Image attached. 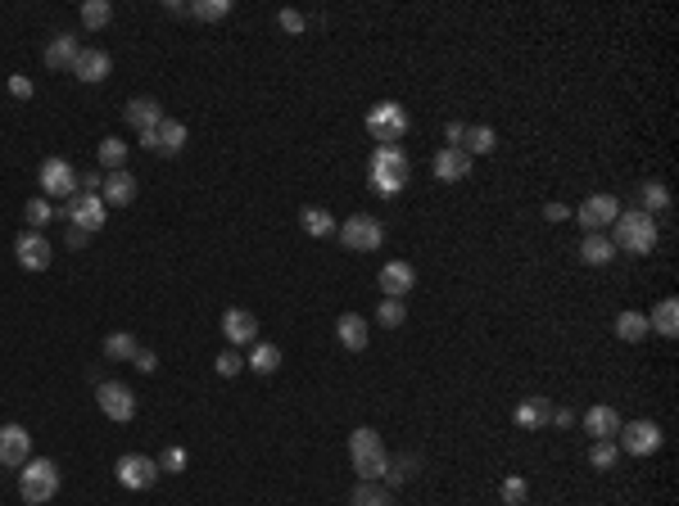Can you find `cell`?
I'll return each instance as SVG.
<instances>
[{
	"label": "cell",
	"mask_w": 679,
	"mask_h": 506,
	"mask_svg": "<svg viewBox=\"0 0 679 506\" xmlns=\"http://www.w3.org/2000/svg\"><path fill=\"white\" fill-rule=\"evenodd\" d=\"M616 258V244L598 231V235H589L585 244H580V263H589V267H607Z\"/></svg>",
	"instance_id": "obj_27"
},
{
	"label": "cell",
	"mask_w": 679,
	"mask_h": 506,
	"mask_svg": "<svg viewBox=\"0 0 679 506\" xmlns=\"http://www.w3.org/2000/svg\"><path fill=\"white\" fill-rule=\"evenodd\" d=\"M412 475H417V457H399V461L385 466V479H390V484H403V479H412Z\"/></svg>",
	"instance_id": "obj_43"
},
{
	"label": "cell",
	"mask_w": 679,
	"mask_h": 506,
	"mask_svg": "<svg viewBox=\"0 0 679 506\" xmlns=\"http://www.w3.org/2000/svg\"><path fill=\"white\" fill-rule=\"evenodd\" d=\"M23 217H28V226H32V231H41V226H46V222H50L55 213H50V204H46V199H28Z\"/></svg>",
	"instance_id": "obj_42"
},
{
	"label": "cell",
	"mask_w": 679,
	"mask_h": 506,
	"mask_svg": "<svg viewBox=\"0 0 679 506\" xmlns=\"http://www.w3.org/2000/svg\"><path fill=\"white\" fill-rule=\"evenodd\" d=\"M77 55H82V46L68 37V32H59L50 46H46V68H55V73H73V64H77Z\"/></svg>",
	"instance_id": "obj_23"
},
{
	"label": "cell",
	"mask_w": 679,
	"mask_h": 506,
	"mask_svg": "<svg viewBox=\"0 0 679 506\" xmlns=\"http://www.w3.org/2000/svg\"><path fill=\"white\" fill-rule=\"evenodd\" d=\"M349 461H354L358 479H381V475H385V466H390L381 434H376V430H367V425H363V430H354V434H349Z\"/></svg>",
	"instance_id": "obj_4"
},
{
	"label": "cell",
	"mask_w": 679,
	"mask_h": 506,
	"mask_svg": "<svg viewBox=\"0 0 679 506\" xmlns=\"http://www.w3.org/2000/svg\"><path fill=\"white\" fill-rule=\"evenodd\" d=\"M113 475H119V484H123V488L146 493V488L159 479V461H150V457H141V452H128V457L113 461Z\"/></svg>",
	"instance_id": "obj_9"
},
{
	"label": "cell",
	"mask_w": 679,
	"mask_h": 506,
	"mask_svg": "<svg viewBox=\"0 0 679 506\" xmlns=\"http://www.w3.org/2000/svg\"><path fill=\"white\" fill-rule=\"evenodd\" d=\"M213 366H217V375H226V380H232V375H241V371H245V357H241L236 348H222Z\"/></svg>",
	"instance_id": "obj_41"
},
{
	"label": "cell",
	"mask_w": 679,
	"mask_h": 506,
	"mask_svg": "<svg viewBox=\"0 0 679 506\" xmlns=\"http://www.w3.org/2000/svg\"><path fill=\"white\" fill-rule=\"evenodd\" d=\"M82 181V190L86 195H100V186H104V172H86V177H77Z\"/></svg>",
	"instance_id": "obj_50"
},
{
	"label": "cell",
	"mask_w": 679,
	"mask_h": 506,
	"mask_svg": "<svg viewBox=\"0 0 679 506\" xmlns=\"http://www.w3.org/2000/svg\"><path fill=\"white\" fill-rule=\"evenodd\" d=\"M109 73H113L109 50H82V55H77V64H73V77H77V82H86V86L104 82Z\"/></svg>",
	"instance_id": "obj_18"
},
{
	"label": "cell",
	"mask_w": 679,
	"mask_h": 506,
	"mask_svg": "<svg viewBox=\"0 0 679 506\" xmlns=\"http://www.w3.org/2000/svg\"><path fill=\"white\" fill-rule=\"evenodd\" d=\"M95 403L100 412L113 421V425H128L137 416V394L128 385H119V380H104V385H95Z\"/></svg>",
	"instance_id": "obj_8"
},
{
	"label": "cell",
	"mask_w": 679,
	"mask_h": 506,
	"mask_svg": "<svg viewBox=\"0 0 679 506\" xmlns=\"http://www.w3.org/2000/svg\"><path fill=\"white\" fill-rule=\"evenodd\" d=\"M648 326H652L657 335H666V339H675V335H679V303H675V299H661V303L652 308V317H648Z\"/></svg>",
	"instance_id": "obj_28"
},
{
	"label": "cell",
	"mask_w": 679,
	"mask_h": 506,
	"mask_svg": "<svg viewBox=\"0 0 679 506\" xmlns=\"http://www.w3.org/2000/svg\"><path fill=\"white\" fill-rule=\"evenodd\" d=\"M190 14H195V19H204V23H217V19L232 14V0H195Z\"/></svg>",
	"instance_id": "obj_37"
},
{
	"label": "cell",
	"mask_w": 679,
	"mask_h": 506,
	"mask_svg": "<svg viewBox=\"0 0 679 506\" xmlns=\"http://www.w3.org/2000/svg\"><path fill=\"white\" fill-rule=\"evenodd\" d=\"M621 448L630 457H652L661 448V425L657 421H630V425H621Z\"/></svg>",
	"instance_id": "obj_13"
},
{
	"label": "cell",
	"mask_w": 679,
	"mask_h": 506,
	"mask_svg": "<svg viewBox=\"0 0 679 506\" xmlns=\"http://www.w3.org/2000/svg\"><path fill=\"white\" fill-rule=\"evenodd\" d=\"M100 199H104L109 208H128V204L137 199V177H132L128 168L109 172V177H104V186H100Z\"/></svg>",
	"instance_id": "obj_17"
},
{
	"label": "cell",
	"mask_w": 679,
	"mask_h": 506,
	"mask_svg": "<svg viewBox=\"0 0 679 506\" xmlns=\"http://www.w3.org/2000/svg\"><path fill=\"white\" fill-rule=\"evenodd\" d=\"M335 335H340V344H345L349 353H363L367 339H372V335H367V321H363L358 312H345V317H340V321H335Z\"/></svg>",
	"instance_id": "obj_22"
},
{
	"label": "cell",
	"mask_w": 679,
	"mask_h": 506,
	"mask_svg": "<svg viewBox=\"0 0 679 506\" xmlns=\"http://www.w3.org/2000/svg\"><path fill=\"white\" fill-rule=\"evenodd\" d=\"M109 19H113V5H109V0H86V5H82V23H86L91 32H100Z\"/></svg>",
	"instance_id": "obj_36"
},
{
	"label": "cell",
	"mask_w": 679,
	"mask_h": 506,
	"mask_svg": "<svg viewBox=\"0 0 679 506\" xmlns=\"http://www.w3.org/2000/svg\"><path fill=\"white\" fill-rule=\"evenodd\" d=\"M28 506H32V502H28Z\"/></svg>",
	"instance_id": "obj_53"
},
{
	"label": "cell",
	"mask_w": 679,
	"mask_h": 506,
	"mask_svg": "<svg viewBox=\"0 0 679 506\" xmlns=\"http://www.w3.org/2000/svg\"><path fill=\"white\" fill-rule=\"evenodd\" d=\"M444 141H448L453 150H463V141H467V126H463V122H448V126H444Z\"/></svg>",
	"instance_id": "obj_47"
},
{
	"label": "cell",
	"mask_w": 679,
	"mask_h": 506,
	"mask_svg": "<svg viewBox=\"0 0 679 506\" xmlns=\"http://www.w3.org/2000/svg\"><path fill=\"white\" fill-rule=\"evenodd\" d=\"M412 285H417L412 263H385V267H381V294H385V299H403Z\"/></svg>",
	"instance_id": "obj_20"
},
{
	"label": "cell",
	"mask_w": 679,
	"mask_h": 506,
	"mask_svg": "<svg viewBox=\"0 0 679 506\" xmlns=\"http://www.w3.org/2000/svg\"><path fill=\"white\" fill-rule=\"evenodd\" d=\"M552 425L571 430V425H576V412H571V407H557V412H552Z\"/></svg>",
	"instance_id": "obj_51"
},
{
	"label": "cell",
	"mask_w": 679,
	"mask_h": 506,
	"mask_svg": "<svg viewBox=\"0 0 679 506\" xmlns=\"http://www.w3.org/2000/svg\"><path fill=\"white\" fill-rule=\"evenodd\" d=\"M132 366H137V371H146V375H150V371H159V357H154V353H150V348H137V357H132Z\"/></svg>",
	"instance_id": "obj_48"
},
{
	"label": "cell",
	"mask_w": 679,
	"mask_h": 506,
	"mask_svg": "<svg viewBox=\"0 0 679 506\" xmlns=\"http://www.w3.org/2000/svg\"><path fill=\"white\" fill-rule=\"evenodd\" d=\"M190 466V457H186V448H163V457H159V475H181Z\"/></svg>",
	"instance_id": "obj_39"
},
{
	"label": "cell",
	"mask_w": 679,
	"mask_h": 506,
	"mask_svg": "<svg viewBox=\"0 0 679 506\" xmlns=\"http://www.w3.org/2000/svg\"><path fill=\"white\" fill-rule=\"evenodd\" d=\"M408 172L412 168H408V154L399 145H376L372 159H367V181H372V190L381 199H394L408 186Z\"/></svg>",
	"instance_id": "obj_1"
},
{
	"label": "cell",
	"mask_w": 679,
	"mask_h": 506,
	"mask_svg": "<svg viewBox=\"0 0 679 506\" xmlns=\"http://www.w3.org/2000/svg\"><path fill=\"white\" fill-rule=\"evenodd\" d=\"M245 366H250L254 375H277V371H281V348H277V344H250Z\"/></svg>",
	"instance_id": "obj_26"
},
{
	"label": "cell",
	"mask_w": 679,
	"mask_h": 506,
	"mask_svg": "<svg viewBox=\"0 0 679 506\" xmlns=\"http://www.w3.org/2000/svg\"><path fill=\"white\" fill-rule=\"evenodd\" d=\"M648 335H652V326H648V312H634V308L616 312V339H625V344H639V339H648Z\"/></svg>",
	"instance_id": "obj_25"
},
{
	"label": "cell",
	"mask_w": 679,
	"mask_h": 506,
	"mask_svg": "<svg viewBox=\"0 0 679 506\" xmlns=\"http://www.w3.org/2000/svg\"><path fill=\"white\" fill-rule=\"evenodd\" d=\"M186 141H190V132H186V122H177V118H163L154 132H146L141 136V145L146 150H154V154H163V159H172V154H181L186 150Z\"/></svg>",
	"instance_id": "obj_10"
},
{
	"label": "cell",
	"mask_w": 679,
	"mask_h": 506,
	"mask_svg": "<svg viewBox=\"0 0 679 506\" xmlns=\"http://www.w3.org/2000/svg\"><path fill=\"white\" fill-rule=\"evenodd\" d=\"M367 136L376 145H399L408 136V109L394 104V100H381L367 109Z\"/></svg>",
	"instance_id": "obj_5"
},
{
	"label": "cell",
	"mask_w": 679,
	"mask_h": 506,
	"mask_svg": "<svg viewBox=\"0 0 679 506\" xmlns=\"http://www.w3.org/2000/svg\"><path fill=\"white\" fill-rule=\"evenodd\" d=\"M566 217H571L566 204H543V222H566Z\"/></svg>",
	"instance_id": "obj_49"
},
{
	"label": "cell",
	"mask_w": 679,
	"mask_h": 506,
	"mask_svg": "<svg viewBox=\"0 0 679 506\" xmlns=\"http://www.w3.org/2000/svg\"><path fill=\"white\" fill-rule=\"evenodd\" d=\"M299 226L313 235V240H326L331 231H335V217L326 213V208H317V204H308V208H299Z\"/></svg>",
	"instance_id": "obj_29"
},
{
	"label": "cell",
	"mask_w": 679,
	"mask_h": 506,
	"mask_svg": "<svg viewBox=\"0 0 679 506\" xmlns=\"http://www.w3.org/2000/svg\"><path fill=\"white\" fill-rule=\"evenodd\" d=\"M349 506H394V493H390V488H381L376 479H358V488H354Z\"/></svg>",
	"instance_id": "obj_31"
},
{
	"label": "cell",
	"mask_w": 679,
	"mask_h": 506,
	"mask_svg": "<svg viewBox=\"0 0 679 506\" xmlns=\"http://www.w3.org/2000/svg\"><path fill=\"white\" fill-rule=\"evenodd\" d=\"M37 181H41V190L50 199H73L77 195V172H73L68 159H46L41 172H37Z\"/></svg>",
	"instance_id": "obj_11"
},
{
	"label": "cell",
	"mask_w": 679,
	"mask_h": 506,
	"mask_svg": "<svg viewBox=\"0 0 679 506\" xmlns=\"http://www.w3.org/2000/svg\"><path fill=\"white\" fill-rule=\"evenodd\" d=\"M494 145H498V136H494V126H467V141H463V150L476 159V154H494Z\"/></svg>",
	"instance_id": "obj_33"
},
{
	"label": "cell",
	"mask_w": 679,
	"mask_h": 506,
	"mask_svg": "<svg viewBox=\"0 0 679 506\" xmlns=\"http://www.w3.org/2000/svg\"><path fill=\"white\" fill-rule=\"evenodd\" d=\"M498 493H503V506H521V502H525V497H530V484H525V479H521V475H507V479H503V488H498Z\"/></svg>",
	"instance_id": "obj_40"
},
{
	"label": "cell",
	"mask_w": 679,
	"mask_h": 506,
	"mask_svg": "<svg viewBox=\"0 0 679 506\" xmlns=\"http://www.w3.org/2000/svg\"><path fill=\"white\" fill-rule=\"evenodd\" d=\"M612 244L625 249V253H652V249H657V217L643 213V208L621 213V217H616V240H612Z\"/></svg>",
	"instance_id": "obj_3"
},
{
	"label": "cell",
	"mask_w": 679,
	"mask_h": 506,
	"mask_svg": "<svg viewBox=\"0 0 679 506\" xmlns=\"http://www.w3.org/2000/svg\"><path fill=\"white\" fill-rule=\"evenodd\" d=\"M59 217H68V226H77V231H86V235H95L104 222H109V204L100 199V195H86V190H77L68 204H64V213Z\"/></svg>",
	"instance_id": "obj_7"
},
{
	"label": "cell",
	"mask_w": 679,
	"mask_h": 506,
	"mask_svg": "<svg viewBox=\"0 0 679 506\" xmlns=\"http://www.w3.org/2000/svg\"><path fill=\"white\" fill-rule=\"evenodd\" d=\"M222 335L226 344H259V321L245 308H226L222 312Z\"/></svg>",
	"instance_id": "obj_16"
},
{
	"label": "cell",
	"mask_w": 679,
	"mask_h": 506,
	"mask_svg": "<svg viewBox=\"0 0 679 506\" xmlns=\"http://www.w3.org/2000/svg\"><path fill=\"white\" fill-rule=\"evenodd\" d=\"M548 421H552L548 398H525V403L516 407V425H521V430H539V425H548Z\"/></svg>",
	"instance_id": "obj_30"
},
{
	"label": "cell",
	"mask_w": 679,
	"mask_h": 506,
	"mask_svg": "<svg viewBox=\"0 0 679 506\" xmlns=\"http://www.w3.org/2000/svg\"><path fill=\"white\" fill-rule=\"evenodd\" d=\"M123 118H128V122L137 126V132L146 136V132H154V126H159V122H163L168 113H163V109H159L154 100H132V104L123 109Z\"/></svg>",
	"instance_id": "obj_24"
},
{
	"label": "cell",
	"mask_w": 679,
	"mask_h": 506,
	"mask_svg": "<svg viewBox=\"0 0 679 506\" xmlns=\"http://www.w3.org/2000/svg\"><path fill=\"white\" fill-rule=\"evenodd\" d=\"M32 457V434L23 425H0V466H23Z\"/></svg>",
	"instance_id": "obj_15"
},
{
	"label": "cell",
	"mask_w": 679,
	"mask_h": 506,
	"mask_svg": "<svg viewBox=\"0 0 679 506\" xmlns=\"http://www.w3.org/2000/svg\"><path fill=\"white\" fill-rule=\"evenodd\" d=\"M86 240H91L86 231H77V226H68V249H86Z\"/></svg>",
	"instance_id": "obj_52"
},
{
	"label": "cell",
	"mask_w": 679,
	"mask_h": 506,
	"mask_svg": "<svg viewBox=\"0 0 679 506\" xmlns=\"http://www.w3.org/2000/svg\"><path fill=\"white\" fill-rule=\"evenodd\" d=\"M376 321H381V326H390V330H399V326L408 321L403 299H385V303H381V312H376Z\"/></svg>",
	"instance_id": "obj_38"
},
{
	"label": "cell",
	"mask_w": 679,
	"mask_h": 506,
	"mask_svg": "<svg viewBox=\"0 0 679 506\" xmlns=\"http://www.w3.org/2000/svg\"><path fill=\"white\" fill-rule=\"evenodd\" d=\"M19 493H23V502L46 506L59 493V466L50 457H28L23 470H19Z\"/></svg>",
	"instance_id": "obj_2"
},
{
	"label": "cell",
	"mask_w": 679,
	"mask_h": 506,
	"mask_svg": "<svg viewBox=\"0 0 679 506\" xmlns=\"http://www.w3.org/2000/svg\"><path fill=\"white\" fill-rule=\"evenodd\" d=\"M381 240H385V226L376 217H367V213L340 222V244H345L349 253H372V249H381Z\"/></svg>",
	"instance_id": "obj_6"
},
{
	"label": "cell",
	"mask_w": 679,
	"mask_h": 506,
	"mask_svg": "<svg viewBox=\"0 0 679 506\" xmlns=\"http://www.w3.org/2000/svg\"><path fill=\"white\" fill-rule=\"evenodd\" d=\"M95 159H100V168L119 172V168L128 163V145H123L119 136H104V141H100V150H95Z\"/></svg>",
	"instance_id": "obj_32"
},
{
	"label": "cell",
	"mask_w": 679,
	"mask_h": 506,
	"mask_svg": "<svg viewBox=\"0 0 679 506\" xmlns=\"http://www.w3.org/2000/svg\"><path fill=\"white\" fill-rule=\"evenodd\" d=\"M10 95H14V100H32V77L14 73V77H10Z\"/></svg>",
	"instance_id": "obj_46"
},
{
	"label": "cell",
	"mask_w": 679,
	"mask_h": 506,
	"mask_svg": "<svg viewBox=\"0 0 679 506\" xmlns=\"http://www.w3.org/2000/svg\"><path fill=\"white\" fill-rule=\"evenodd\" d=\"M14 253H19V267H28V272H46L50 267V240L41 231H23L14 240Z\"/></svg>",
	"instance_id": "obj_14"
},
{
	"label": "cell",
	"mask_w": 679,
	"mask_h": 506,
	"mask_svg": "<svg viewBox=\"0 0 679 506\" xmlns=\"http://www.w3.org/2000/svg\"><path fill=\"white\" fill-rule=\"evenodd\" d=\"M589 461H594L598 470H612V466H616V443H612V439H607V443H594Z\"/></svg>",
	"instance_id": "obj_44"
},
{
	"label": "cell",
	"mask_w": 679,
	"mask_h": 506,
	"mask_svg": "<svg viewBox=\"0 0 679 506\" xmlns=\"http://www.w3.org/2000/svg\"><path fill=\"white\" fill-rule=\"evenodd\" d=\"M639 199H643V213H666L670 208V190L661 186V181H643V190H639Z\"/></svg>",
	"instance_id": "obj_35"
},
{
	"label": "cell",
	"mask_w": 679,
	"mask_h": 506,
	"mask_svg": "<svg viewBox=\"0 0 679 506\" xmlns=\"http://www.w3.org/2000/svg\"><path fill=\"white\" fill-rule=\"evenodd\" d=\"M467 172H472V154H467V150L444 145V150L435 154V177H439V181H463Z\"/></svg>",
	"instance_id": "obj_21"
},
{
	"label": "cell",
	"mask_w": 679,
	"mask_h": 506,
	"mask_svg": "<svg viewBox=\"0 0 679 506\" xmlns=\"http://www.w3.org/2000/svg\"><path fill=\"white\" fill-rule=\"evenodd\" d=\"M104 357H109V362H132V357H137V339H132L128 330L109 335V339H104Z\"/></svg>",
	"instance_id": "obj_34"
},
{
	"label": "cell",
	"mask_w": 679,
	"mask_h": 506,
	"mask_svg": "<svg viewBox=\"0 0 679 506\" xmlns=\"http://www.w3.org/2000/svg\"><path fill=\"white\" fill-rule=\"evenodd\" d=\"M277 23H281V28H286L290 37H299V32L308 28V19H304L299 10H281V14H277Z\"/></svg>",
	"instance_id": "obj_45"
},
{
	"label": "cell",
	"mask_w": 679,
	"mask_h": 506,
	"mask_svg": "<svg viewBox=\"0 0 679 506\" xmlns=\"http://www.w3.org/2000/svg\"><path fill=\"white\" fill-rule=\"evenodd\" d=\"M621 213H625V208L616 204V195H589V199L580 204V213H571V217H580V226H585L589 235H598V231L612 226Z\"/></svg>",
	"instance_id": "obj_12"
},
{
	"label": "cell",
	"mask_w": 679,
	"mask_h": 506,
	"mask_svg": "<svg viewBox=\"0 0 679 506\" xmlns=\"http://www.w3.org/2000/svg\"><path fill=\"white\" fill-rule=\"evenodd\" d=\"M621 416H616V407H607V403H598V407H589L585 412V434H594L598 443H607V439H616L621 434Z\"/></svg>",
	"instance_id": "obj_19"
}]
</instances>
